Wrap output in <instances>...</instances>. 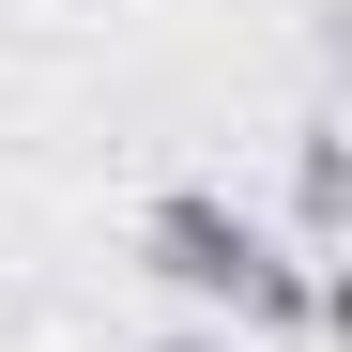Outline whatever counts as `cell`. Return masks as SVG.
I'll return each instance as SVG.
<instances>
[{"mask_svg": "<svg viewBox=\"0 0 352 352\" xmlns=\"http://www.w3.org/2000/svg\"><path fill=\"white\" fill-rule=\"evenodd\" d=\"M138 261L184 291V307H230L245 337H322V322H337V291L291 261L245 199H214V184H153V199H138Z\"/></svg>", "mask_w": 352, "mask_h": 352, "instance_id": "1", "label": "cell"}, {"mask_svg": "<svg viewBox=\"0 0 352 352\" xmlns=\"http://www.w3.org/2000/svg\"><path fill=\"white\" fill-rule=\"evenodd\" d=\"M337 214H352V153H337V123H307V138H291V230L337 245Z\"/></svg>", "mask_w": 352, "mask_h": 352, "instance_id": "2", "label": "cell"}, {"mask_svg": "<svg viewBox=\"0 0 352 352\" xmlns=\"http://www.w3.org/2000/svg\"><path fill=\"white\" fill-rule=\"evenodd\" d=\"M153 352H230V337H153Z\"/></svg>", "mask_w": 352, "mask_h": 352, "instance_id": "3", "label": "cell"}]
</instances>
